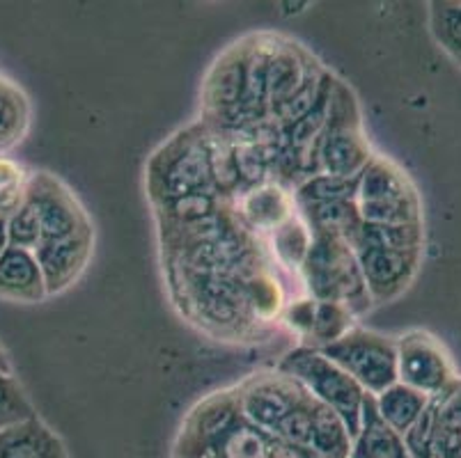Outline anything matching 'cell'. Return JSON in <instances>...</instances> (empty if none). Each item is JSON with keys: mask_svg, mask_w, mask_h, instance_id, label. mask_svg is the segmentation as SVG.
<instances>
[{"mask_svg": "<svg viewBox=\"0 0 461 458\" xmlns=\"http://www.w3.org/2000/svg\"><path fill=\"white\" fill-rule=\"evenodd\" d=\"M170 284L177 301L193 321L218 337H246L253 326H258L249 308L246 293L239 277L232 275H195V273L167 268Z\"/></svg>", "mask_w": 461, "mask_h": 458, "instance_id": "1", "label": "cell"}, {"mask_svg": "<svg viewBox=\"0 0 461 458\" xmlns=\"http://www.w3.org/2000/svg\"><path fill=\"white\" fill-rule=\"evenodd\" d=\"M148 188L154 204L177 200L191 193H213L207 129L203 121L179 131L149 158Z\"/></svg>", "mask_w": 461, "mask_h": 458, "instance_id": "2", "label": "cell"}, {"mask_svg": "<svg viewBox=\"0 0 461 458\" xmlns=\"http://www.w3.org/2000/svg\"><path fill=\"white\" fill-rule=\"evenodd\" d=\"M372 158L375 154L363 131L358 101L345 81L335 78L330 90L329 121L314 151V175L356 179Z\"/></svg>", "mask_w": 461, "mask_h": 458, "instance_id": "3", "label": "cell"}, {"mask_svg": "<svg viewBox=\"0 0 461 458\" xmlns=\"http://www.w3.org/2000/svg\"><path fill=\"white\" fill-rule=\"evenodd\" d=\"M301 277L312 301L339 302L354 317L370 310L372 301L367 296L354 250L347 241L312 237L308 257L301 266Z\"/></svg>", "mask_w": 461, "mask_h": 458, "instance_id": "4", "label": "cell"}, {"mask_svg": "<svg viewBox=\"0 0 461 458\" xmlns=\"http://www.w3.org/2000/svg\"><path fill=\"white\" fill-rule=\"evenodd\" d=\"M278 372L296 378L317 401L335 410L339 419L345 422L351 440L356 438L367 394L349 373L342 372L338 364L324 358L317 348L310 346H296L294 351H289L280 360Z\"/></svg>", "mask_w": 461, "mask_h": 458, "instance_id": "5", "label": "cell"}, {"mask_svg": "<svg viewBox=\"0 0 461 458\" xmlns=\"http://www.w3.org/2000/svg\"><path fill=\"white\" fill-rule=\"evenodd\" d=\"M356 207L370 225H422L420 197L409 175L376 154L358 176Z\"/></svg>", "mask_w": 461, "mask_h": 458, "instance_id": "6", "label": "cell"}, {"mask_svg": "<svg viewBox=\"0 0 461 458\" xmlns=\"http://www.w3.org/2000/svg\"><path fill=\"white\" fill-rule=\"evenodd\" d=\"M317 351L349 373L366 394L376 397L397 383V344L375 330L351 328L339 339Z\"/></svg>", "mask_w": 461, "mask_h": 458, "instance_id": "7", "label": "cell"}, {"mask_svg": "<svg viewBox=\"0 0 461 458\" xmlns=\"http://www.w3.org/2000/svg\"><path fill=\"white\" fill-rule=\"evenodd\" d=\"M246 58L249 37L230 46L209 69L203 85V124L209 131L225 136L244 129L241 106L246 94Z\"/></svg>", "mask_w": 461, "mask_h": 458, "instance_id": "8", "label": "cell"}, {"mask_svg": "<svg viewBox=\"0 0 461 458\" xmlns=\"http://www.w3.org/2000/svg\"><path fill=\"white\" fill-rule=\"evenodd\" d=\"M239 403V415L264 434L274 436L285 418L296 403L308 394V390L283 372L253 373L234 388Z\"/></svg>", "mask_w": 461, "mask_h": 458, "instance_id": "9", "label": "cell"}, {"mask_svg": "<svg viewBox=\"0 0 461 458\" xmlns=\"http://www.w3.org/2000/svg\"><path fill=\"white\" fill-rule=\"evenodd\" d=\"M397 344V383L425 394L427 399L446 392L459 378L455 376L450 355L434 335L411 330L395 339Z\"/></svg>", "mask_w": 461, "mask_h": 458, "instance_id": "10", "label": "cell"}, {"mask_svg": "<svg viewBox=\"0 0 461 458\" xmlns=\"http://www.w3.org/2000/svg\"><path fill=\"white\" fill-rule=\"evenodd\" d=\"M26 200L40 218L41 243L92 232L90 218L77 195L49 172H31Z\"/></svg>", "mask_w": 461, "mask_h": 458, "instance_id": "11", "label": "cell"}, {"mask_svg": "<svg viewBox=\"0 0 461 458\" xmlns=\"http://www.w3.org/2000/svg\"><path fill=\"white\" fill-rule=\"evenodd\" d=\"M360 275L366 283L372 305H384L409 289L422 262V250H385V247H363L354 250Z\"/></svg>", "mask_w": 461, "mask_h": 458, "instance_id": "12", "label": "cell"}, {"mask_svg": "<svg viewBox=\"0 0 461 458\" xmlns=\"http://www.w3.org/2000/svg\"><path fill=\"white\" fill-rule=\"evenodd\" d=\"M230 204H232L234 216L255 237L276 232L283 222L296 216L294 195L285 188V184L271 182V179L262 186L241 191Z\"/></svg>", "mask_w": 461, "mask_h": 458, "instance_id": "13", "label": "cell"}, {"mask_svg": "<svg viewBox=\"0 0 461 458\" xmlns=\"http://www.w3.org/2000/svg\"><path fill=\"white\" fill-rule=\"evenodd\" d=\"M95 232L78 234V237L62 238V241H44L35 250L37 264L44 275L46 293H62L77 283L86 271L92 257Z\"/></svg>", "mask_w": 461, "mask_h": 458, "instance_id": "14", "label": "cell"}, {"mask_svg": "<svg viewBox=\"0 0 461 458\" xmlns=\"http://www.w3.org/2000/svg\"><path fill=\"white\" fill-rule=\"evenodd\" d=\"M0 298L12 302H41L49 298L35 252L7 246L0 255Z\"/></svg>", "mask_w": 461, "mask_h": 458, "instance_id": "15", "label": "cell"}, {"mask_svg": "<svg viewBox=\"0 0 461 458\" xmlns=\"http://www.w3.org/2000/svg\"><path fill=\"white\" fill-rule=\"evenodd\" d=\"M0 458H67L65 445L40 418L0 431Z\"/></svg>", "mask_w": 461, "mask_h": 458, "instance_id": "16", "label": "cell"}, {"mask_svg": "<svg viewBox=\"0 0 461 458\" xmlns=\"http://www.w3.org/2000/svg\"><path fill=\"white\" fill-rule=\"evenodd\" d=\"M349 458H411L406 452L404 438L381 422L370 394L366 397V406H363L358 434L351 440Z\"/></svg>", "mask_w": 461, "mask_h": 458, "instance_id": "17", "label": "cell"}, {"mask_svg": "<svg viewBox=\"0 0 461 458\" xmlns=\"http://www.w3.org/2000/svg\"><path fill=\"white\" fill-rule=\"evenodd\" d=\"M299 216L303 218L312 237L339 238L351 241L363 225L356 202H329V204H303L296 207Z\"/></svg>", "mask_w": 461, "mask_h": 458, "instance_id": "18", "label": "cell"}, {"mask_svg": "<svg viewBox=\"0 0 461 458\" xmlns=\"http://www.w3.org/2000/svg\"><path fill=\"white\" fill-rule=\"evenodd\" d=\"M372 401H375L376 415L381 418V422L404 438L409 434V428L418 422L429 399L425 394L416 392V390L406 388V385L395 383L381 394H376V397H372Z\"/></svg>", "mask_w": 461, "mask_h": 458, "instance_id": "19", "label": "cell"}, {"mask_svg": "<svg viewBox=\"0 0 461 458\" xmlns=\"http://www.w3.org/2000/svg\"><path fill=\"white\" fill-rule=\"evenodd\" d=\"M31 129V99L16 83L0 76V157L14 149Z\"/></svg>", "mask_w": 461, "mask_h": 458, "instance_id": "20", "label": "cell"}, {"mask_svg": "<svg viewBox=\"0 0 461 458\" xmlns=\"http://www.w3.org/2000/svg\"><path fill=\"white\" fill-rule=\"evenodd\" d=\"M461 449V381L438 394L434 419V458H455Z\"/></svg>", "mask_w": 461, "mask_h": 458, "instance_id": "21", "label": "cell"}, {"mask_svg": "<svg viewBox=\"0 0 461 458\" xmlns=\"http://www.w3.org/2000/svg\"><path fill=\"white\" fill-rule=\"evenodd\" d=\"M351 436L345 422L335 410L314 399L312 419V445L310 454L314 458H349Z\"/></svg>", "mask_w": 461, "mask_h": 458, "instance_id": "22", "label": "cell"}, {"mask_svg": "<svg viewBox=\"0 0 461 458\" xmlns=\"http://www.w3.org/2000/svg\"><path fill=\"white\" fill-rule=\"evenodd\" d=\"M422 225H370L363 222L358 232L351 237V250L363 247H385V250H422Z\"/></svg>", "mask_w": 461, "mask_h": 458, "instance_id": "23", "label": "cell"}, {"mask_svg": "<svg viewBox=\"0 0 461 458\" xmlns=\"http://www.w3.org/2000/svg\"><path fill=\"white\" fill-rule=\"evenodd\" d=\"M310 243H312V234H310L308 225L299 213L283 222L276 232H271V247H274L276 262L287 271L301 273V266L308 257Z\"/></svg>", "mask_w": 461, "mask_h": 458, "instance_id": "24", "label": "cell"}, {"mask_svg": "<svg viewBox=\"0 0 461 458\" xmlns=\"http://www.w3.org/2000/svg\"><path fill=\"white\" fill-rule=\"evenodd\" d=\"M154 207H157V216L163 229V227L191 225V222L213 216L218 209L223 207V200L213 195V193H191V195L161 202V204H154Z\"/></svg>", "mask_w": 461, "mask_h": 458, "instance_id": "25", "label": "cell"}, {"mask_svg": "<svg viewBox=\"0 0 461 458\" xmlns=\"http://www.w3.org/2000/svg\"><path fill=\"white\" fill-rule=\"evenodd\" d=\"M354 328V314L339 305V302H320L314 301V312H312V323H310L308 337L301 346L310 348H321L333 344L335 339H339L347 330Z\"/></svg>", "mask_w": 461, "mask_h": 458, "instance_id": "26", "label": "cell"}, {"mask_svg": "<svg viewBox=\"0 0 461 458\" xmlns=\"http://www.w3.org/2000/svg\"><path fill=\"white\" fill-rule=\"evenodd\" d=\"M356 188H358V176L347 179V176L333 175H312L296 184V207L329 204V202H356Z\"/></svg>", "mask_w": 461, "mask_h": 458, "instance_id": "27", "label": "cell"}, {"mask_svg": "<svg viewBox=\"0 0 461 458\" xmlns=\"http://www.w3.org/2000/svg\"><path fill=\"white\" fill-rule=\"evenodd\" d=\"M431 35L447 56L461 65V3L436 0L429 5Z\"/></svg>", "mask_w": 461, "mask_h": 458, "instance_id": "28", "label": "cell"}, {"mask_svg": "<svg viewBox=\"0 0 461 458\" xmlns=\"http://www.w3.org/2000/svg\"><path fill=\"white\" fill-rule=\"evenodd\" d=\"M312 419H314V397L305 394L299 403H296L292 413L280 422L276 428L274 438L280 445H287L292 449H301V452L310 454V445H312ZM312 456V454H310Z\"/></svg>", "mask_w": 461, "mask_h": 458, "instance_id": "29", "label": "cell"}, {"mask_svg": "<svg viewBox=\"0 0 461 458\" xmlns=\"http://www.w3.org/2000/svg\"><path fill=\"white\" fill-rule=\"evenodd\" d=\"M28 179L31 172L21 163L7 157H0V218H10L19 211L26 202Z\"/></svg>", "mask_w": 461, "mask_h": 458, "instance_id": "30", "label": "cell"}, {"mask_svg": "<svg viewBox=\"0 0 461 458\" xmlns=\"http://www.w3.org/2000/svg\"><path fill=\"white\" fill-rule=\"evenodd\" d=\"M35 415L31 399L26 397L14 373L0 372V431L19 422H26Z\"/></svg>", "mask_w": 461, "mask_h": 458, "instance_id": "31", "label": "cell"}, {"mask_svg": "<svg viewBox=\"0 0 461 458\" xmlns=\"http://www.w3.org/2000/svg\"><path fill=\"white\" fill-rule=\"evenodd\" d=\"M7 225V243L12 247H21V250L35 252L41 243V227L40 218H37L35 209L23 202V207L16 213H12L5 220Z\"/></svg>", "mask_w": 461, "mask_h": 458, "instance_id": "32", "label": "cell"}, {"mask_svg": "<svg viewBox=\"0 0 461 458\" xmlns=\"http://www.w3.org/2000/svg\"><path fill=\"white\" fill-rule=\"evenodd\" d=\"M274 458H314V456H310L308 452H301V449L287 447V445H278Z\"/></svg>", "mask_w": 461, "mask_h": 458, "instance_id": "33", "label": "cell"}, {"mask_svg": "<svg viewBox=\"0 0 461 458\" xmlns=\"http://www.w3.org/2000/svg\"><path fill=\"white\" fill-rule=\"evenodd\" d=\"M0 372L14 373V369H12V363H10V355H7L3 346H0Z\"/></svg>", "mask_w": 461, "mask_h": 458, "instance_id": "34", "label": "cell"}, {"mask_svg": "<svg viewBox=\"0 0 461 458\" xmlns=\"http://www.w3.org/2000/svg\"><path fill=\"white\" fill-rule=\"evenodd\" d=\"M7 225H5V218H0V255L7 250Z\"/></svg>", "mask_w": 461, "mask_h": 458, "instance_id": "35", "label": "cell"}, {"mask_svg": "<svg viewBox=\"0 0 461 458\" xmlns=\"http://www.w3.org/2000/svg\"><path fill=\"white\" fill-rule=\"evenodd\" d=\"M455 458H461V449H459V452H456V456Z\"/></svg>", "mask_w": 461, "mask_h": 458, "instance_id": "36", "label": "cell"}]
</instances>
